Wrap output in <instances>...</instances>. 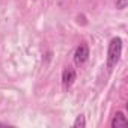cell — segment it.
Wrapping results in <instances>:
<instances>
[{
    "label": "cell",
    "mask_w": 128,
    "mask_h": 128,
    "mask_svg": "<svg viewBox=\"0 0 128 128\" xmlns=\"http://www.w3.org/2000/svg\"><path fill=\"white\" fill-rule=\"evenodd\" d=\"M122 56V39L120 38H113L108 44V51H107V68L113 70Z\"/></svg>",
    "instance_id": "cell-1"
},
{
    "label": "cell",
    "mask_w": 128,
    "mask_h": 128,
    "mask_svg": "<svg viewBox=\"0 0 128 128\" xmlns=\"http://www.w3.org/2000/svg\"><path fill=\"white\" fill-rule=\"evenodd\" d=\"M76 78H77L76 70L71 68V66H66L65 70H63V72H62V84H63V89L68 90V89L74 84Z\"/></svg>",
    "instance_id": "cell-2"
},
{
    "label": "cell",
    "mask_w": 128,
    "mask_h": 128,
    "mask_svg": "<svg viewBox=\"0 0 128 128\" xmlns=\"http://www.w3.org/2000/svg\"><path fill=\"white\" fill-rule=\"evenodd\" d=\"M89 59V47L86 44H80L74 53V63L76 65H83V63Z\"/></svg>",
    "instance_id": "cell-3"
},
{
    "label": "cell",
    "mask_w": 128,
    "mask_h": 128,
    "mask_svg": "<svg viewBox=\"0 0 128 128\" xmlns=\"http://www.w3.org/2000/svg\"><path fill=\"white\" fill-rule=\"evenodd\" d=\"M120 126H128V119L124 116L122 112H118L112 119V128H120Z\"/></svg>",
    "instance_id": "cell-4"
},
{
    "label": "cell",
    "mask_w": 128,
    "mask_h": 128,
    "mask_svg": "<svg viewBox=\"0 0 128 128\" xmlns=\"http://www.w3.org/2000/svg\"><path fill=\"white\" fill-rule=\"evenodd\" d=\"M72 126H74V128H84V126H86V119H84V116H83V114H78V116L76 118Z\"/></svg>",
    "instance_id": "cell-5"
},
{
    "label": "cell",
    "mask_w": 128,
    "mask_h": 128,
    "mask_svg": "<svg viewBox=\"0 0 128 128\" xmlns=\"http://www.w3.org/2000/svg\"><path fill=\"white\" fill-rule=\"evenodd\" d=\"M128 5V0H116V8L118 9H125Z\"/></svg>",
    "instance_id": "cell-6"
},
{
    "label": "cell",
    "mask_w": 128,
    "mask_h": 128,
    "mask_svg": "<svg viewBox=\"0 0 128 128\" xmlns=\"http://www.w3.org/2000/svg\"><path fill=\"white\" fill-rule=\"evenodd\" d=\"M0 126H6V124H2V122H0Z\"/></svg>",
    "instance_id": "cell-7"
}]
</instances>
